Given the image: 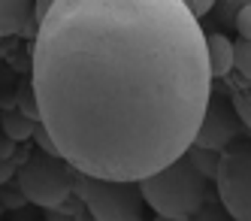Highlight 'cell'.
Listing matches in <instances>:
<instances>
[{"mask_svg": "<svg viewBox=\"0 0 251 221\" xmlns=\"http://www.w3.org/2000/svg\"><path fill=\"white\" fill-rule=\"evenodd\" d=\"M40 118H30L25 115L22 109H3V115H0V127L15 139V142H25L33 137V127H37Z\"/></svg>", "mask_w": 251, "mask_h": 221, "instance_id": "obj_9", "label": "cell"}, {"mask_svg": "<svg viewBox=\"0 0 251 221\" xmlns=\"http://www.w3.org/2000/svg\"><path fill=\"white\" fill-rule=\"evenodd\" d=\"M73 191L88 206V215L97 221H136L146 212L139 179H106L76 170Z\"/></svg>", "mask_w": 251, "mask_h": 221, "instance_id": "obj_3", "label": "cell"}, {"mask_svg": "<svg viewBox=\"0 0 251 221\" xmlns=\"http://www.w3.org/2000/svg\"><path fill=\"white\" fill-rule=\"evenodd\" d=\"M233 28L239 30V36H251V6H242L233 18Z\"/></svg>", "mask_w": 251, "mask_h": 221, "instance_id": "obj_17", "label": "cell"}, {"mask_svg": "<svg viewBox=\"0 0 251 221\" xmlns=\"http://www.w3.org/2000/svg\"><path fill=\"white\" fill-rule=\"evenodd\" d=\"M242 6H251V0H215V18H218L221 25H233V18Z\"/></svg>", "mask_w": 251, "mask_h": 221, "instance_id": "obj_13", "label": "cell"}, {"mask_svg": "<svg viewBox=\"0 0 251 221\" xmlns=\"http://www.w3.org/2000/svg\"><path fill=\"white\" fill-rule=\"evenodd\" d=\"M55 6V0H33V18H37V22H43L46 18V12Z\"/></svg>", "mask_w": 251, "mask_h": 221, "instance_id": "obj_21", "label": "cell"}, {"mask_svg": "<svg viewBox=\"0 0 251 221\" xmlns=\"http://www.w3.org/2000/svg\"><path fill=\"white\" fill-rule=\"evenodd\" d=\"M15 152H19L15 149V139L0 127V158H15Z\"/></svg>", "mask_w": 251, "mask_h": 221, "instance_id": "obj_19", "label": "cell"}, {"mask_svg": "<svg viewBox=\"0 0 251 221\" xmlns=\"http://www.w3.org/2000/svg\"><path fill=\"white\" fill-rule=\"evenodd\" d=\"M142 197L146 203L160 215V218H173V221H185L197 218L203 200H206V176L197 170V164L191 161L188 152H182L176 161H170L167 167H160L149 173L146 179H139Z\"/></svg>", "mask_w": 251, "mask_h": 221, "instance_id": "obj_2", "label": "cell"}, {"mask_svg": "<svg viewBox=\"0 0 251 221\" xmlns=\"http://www.w3.org/2000/svg\"><path fill=\"white\" fill-rule=\"evenodd\" d=\"M221 215H227V209H224V203H221V197H218V191H206V200H203V206H200V212H197V218H221Z\"/></svg>", "mask_w": 251, "mask_h": 221, "instance_id": "obj_15", "label": "cell"}, {"mask_svg": "<svg viewBox=\"0 0 251 221\" xmlns=\"http://www.w3.org/2000/svg\"><path fill=\"white\" fill-rule=\"evenodd\" d=\"M33 15V0H0V36H19Z\"/></svg>", "mask_w": 251, "mask_h": 221, "instance_id": "obj_7", "label": "cell"}, {"mask_svg": "<svg viewBox=\"0 0 251 221\" xmlns=\"http://www.w3.org/2000/svg\"><path fill=\"white\" fill-rule=\"evenodd\" d=\"M233 70L239 76L251 79V36H239L233 43Z\"/></svg>", "mask_w": 251, "mask_h": 221, "instance_id": "obj_12", "label": "cell"}, {"mask_svg": "<svg viewBox=\"0 0 251 221\" xmlns=\"http://www.w3.org/2000/svg\"><path fill=\"white\" fill-rule=\"evenodd\" d=\"M188 3V9L200 18V15H206V12H212V6H215V0H185Z\"/></svg>", "mask_w": 251, "mask_h": 221, "instance_id": "obj_20", "label": "cell"}, {"mask_svg": "<svg viewBox=\"0 0 251 221\" xmlns=\"http://www.w3.org/2000/svg\"><path fill=\"white\" fill-rule=\"evenodd\" d=\"M206 49H209V67L215 79H227L233 73V43L224 33H206Z\"/></svg>", "mask_w": 251, "mask_h": 221, "instance_id": "obj_8", "label": "cell"}, {"mask_svg": "<svg viewBox=\"0 0 251 221\" xmlns=\"http://www.w3.org/2000/svg\"><path fill=\"white\" fill-rule=\"evenodd\" d=\"M30 82L61 158L146 179L194 142L215 76L185 0H55L30 46Z\"/></svg>", "mask_w": 251, "mask_h": 221, "instance_id": "obj_1", "label": "cell"}, {"mask_svg": "<svg viewBox=\"0 0 251 221\" xmlns=\"http://www.w3.org/2000/svg\"><path fill=\"white\" fill-rule=\"evenodd\" d=\"M185 152L191 155V161L197 164V170H200L206 179H215V173H218V161H221V152L206 149V145H197V142H191Z\"/></svg>", "mask_w": 251, "mask_h": 221, "instance_id": "obj_11", "label": "cell"}, {"mask_svg": "<svg viewBox=\"0 0 251 221\" xmlns=\"http://www.w3.org/2000/svg\"><path fill=\"white\" fill-rule=\"evenodd\" d=\"M19 109L30 118H40V103H37V91H33V82H22L19 88Z\"/></svg>", "mask_w": 251, "mask_h": 221, "instance_id": "obj_14", "label": "cell"}, {"mask_svg": "<svg viewBox=\"0 0 251 221\" xmlns=\"http://www.w3.org/2000/svg\"><path fill=\"white\" fill-rule=\"evenodd\" d=\"M0 40H3V36H0Z\"/></svg>", "mask_w": 251, "mask_h": 221, "instance_id": "obj_23", "label": "cell"}, {"mask_svg": "<svg viewBox=\"0 0 251 221\" xmlns=\"http://www.w3.org/2000/svg\"><path fill=\"white\" fill-rule=\"evenodd\" d=\"M19 164H22V158H19V155H15V158H0V185H3V182H9V179L15 176Z\"/></svg>", "mask_w": 251, "mask_h": 221, "instance_id": "obj_18", "label": "cell"}, {"mask_svg": "<svg viewBox=\"0 0 251 221\" xmlns=\"http://www.w3.org/2000/svg\"><path fill=\"white\" fill-rule=\"evenodd\" d=\"M73 179L76 167L61 155L49 152H27V158L15 170V185H19L33 206L43 209H58L73 197Z\"/></svg>", "mask_w": 251, "mask_h": 221, "instance_id": "obj_4", "label": "cell"}, {"mask_svg": "<svg viewBox=\"0 0 251 221\" xmlns=\"http://www.w3.org/2000/svg\"><path fill=\"white\" fill-rule=\"evenodd\" d=\"M0 115H3V100H0Z\"/></svg>", "mask_w": 251, "mask_h": 221, "instance_id": "obj_22", "label": "cell"}, {"mask_svg": "<svg viewBox=\"0 0 251 221\" xmlns=\"http://www.w3.org/2000/svg\"><path fill=\"white\" fill-rule=\"evenodd\" d=\"M0 203H3L6 209H19V206L30 203V200H27V194H25L22 188H19V191H9L6 182H3V185H0Z\"/></svg>", "mask_w": 251, "mask_h": 221, "instance_id": "obj_16", "label": "cell"}, {"mask_svg": "<svg viewBox=\"0 0 251 221\" xmlns=\"http://www.w3.org/2000/svg\"><path fill=\"white\" fill-rule=\"evenodd\" d=\"M215 191L230 218L251 221V139H236L221 152Z\"/></svg>", "mask_w": 251, "mask_h": 221, "instance_id": "obj_5", "label": "cell"}, {"mask_svg": "<svg viewBox=\"0 0 251 221\" xmlns=\"http://www.w3.org/2000/svg\"><path fill=\"white\" fill-rule=\"evenodd\" d=\"M230 103L236 106V112H239V118L245 124V131L251 134V79L239 76L236 82L230 85Z\"/></svg>", "mask_w": 251, "mask_h": 221, "instance_id": "obj_10", "label": "cell"}, {"mask_svg": "<svg viewBox=\"0 0 251 221\" xmlns=\"http://www.w3.org/2000/svg\"><path fill=\"white\" fill-rule=\"evenodd\" d=\"M242 134H245V124L236 112V106L221 100V97H212L206 112H203L200 127H197L194 142L206 145V149H215V152H224L230 142L242 139Z\"/></svg>", "mask_w": 251, "mask_h": 221, "instance_id": "obj_6", "label": "cell"}]
</instances>
